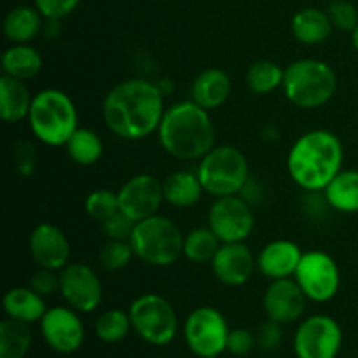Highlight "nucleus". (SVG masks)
Instances as JSON below:
<instances>
[{"instance_id": "nucleus-1", "label": "nucleus", "mask_w": 358, "mask_h": 358, "mask_svg": "<svg viewBox=\"0 0 358 358\" xmlns=\"http://www.w3.org/2000/svg\"><path fill=\"white\" fill-rule=\"evenodd\" d=\"M164 110V93L159 84L142 77L115 84L101 107L107 128L119 138L131 142L157 131Z\"/></svg>"}, {"instance_id": "nucleus-2", "label": "nucleus", "mask_w": 358, "mask_h": 358, "mask_svg": "<svg viewBox=\"0 0 358 358\" xmlns=\"http://www.w3.org/2000/svg\"><path fill=\"white\" fill-rule=\"evenodd\" d=\"M341 140L329 129H311L290 147L287 170L290 178L308 192H322L343 170Z\"/></svg>"}, {"instance_id": "nucleus-3", "label": "nucleus", "mask_w": 358, "mask_h": 358, "mask_svg": "<svg viewBox=\"0 0 358 358\" xmlns=\"http://www.w3.org/2000/svg\"><path fill=\"white\" fill-rule=\"evenodd\" d=\"M156 133L161 147L182 161L201 159L215 147V128L210 112L192 100L178 101L166 108Z\"/></svg>"}, {"instance_id": "nucleus-4", "label": "nucleus", "mask_w": 358, "mask_h": 358, "mask_svg": "<svg viewBox=\"0 0 358 358\" xmlns=\"http://www.w3.org/2000/svg\"><path fill=\"white\" fill-rule=\"evenodd\" d=\"M79 115L72 98L62 90L38 91L31 101L28 124L38 142L49 147H65L79 126Z\"/></svg>"}, {"instance_id": "nucleus-5", "label": "nucleus", "mask_w": 358, "mask_h": 358, "mask_svg": "<svg viewBox=\"0 0 358 358\" xmlns=\"http://www.w3.org/2000/svg\"><path fill=\"white\" fill-rule=\"evenodd\" d=\"M282 87L290 103L315 110L332 100L338 90V77L329 63L303 58L287 66Z\"/></svg>"}, {"instance_id": "nucleus-6", "label": "nucleus", "mask_w": 358, "mask_h": 358, "mask_svg": "<svg viewBox=\"0 0 358 358\" xmlns=\"http://www.w3.org/2000/svg\"><path fill=\"white\" fill-rule=\"evenodd\" d=\"M184 236L173 220L156 213L136 222L129 243L135 257L142 262L154 268H166L184 255Z\"/></svg>"}, {"instance_id": "nucleus-7", "label": "nucleus", "mask_w": 358, "mask_h": 358, "mask_svg": "<svg viewBox=\"0 0 358 358\" xmlns=\"http://www.w3.org/2000/svg\"><path fill=\"white\" fill-rule=\"evenodd\" d=\"M199 180L213 198L238 196L250 178V168L245 154L238 147L217 145L199 159Z\"/></svg>"}, {"instance_id": "nucleus-8", "label": "nucleus", "mask_w": 358, "mask_h": 358, "mask_svg": "<svg viewBox=\"0 0 358 358\" xmlns=\"http://www.w3.org/2000/svg\"><path fill=\"white\" fill-rule=\"evenodd\" d=\"M131 327L140 338L152 346H166L178 332V320L170 301L157 294L136 297L128 310Z\"/></svg>"}, {"instance_id": "nucleus-9", "label": "nucleus", "mask_w": 358, "mask_h": 358, "mask_svg": "<svg viewBox=\"0 0 358 358\" xmlns=\"http://www.w3.org/2000/svg\"><path fill=\"white\" fill-rule=\"evenodd\" d=\"M229 327L219 310L199 306L184 324V339L189 350L199 358H217L227 350Z\"/></svg>"}, {"instance_id": "nucleus-10", "label": "nucleus", "mask_w": 358, "mask_h": 358, "mask_svg": "<svg viewBox=\"0 0 358 358\" xmlns=\"http://www.w3.org/2000/svg\"><path fill=\"white\" fill-rule=\"evenodd\" d=\"M294 280L299 283L308 301L327 303L338 294L341 285V271L332 255L322 250L303 254Z\"/></svg>"}, {"instance_id": "nucleus-11", "label": "nucleus", "mask_w": 358, "mask_h": 358, "mask_svg": "<svg viewBox=\"0 0 358 358\" xmlns=\"http://www.w3.org/2000/svg\"><path fill=\"white\" fill-rule=\"evenodd\" d=\"M341 345V327L329 315L306 318L294 336V352L297 358H336Z\"/></svg>"}, {"instance_id": "nucleus-12", "label": "nucleus", "mask_w": 358, "mask_h": 358, "mask_svg": "<svg viewBox=\"0 0 358 358\" xmlns=\"http://www.w3.org/2000/svg\"><path fill=\"white\" fill-rule=\"evenodd\" d=\"M208 227L222 243H241L255 227L252 206L241 196L215 198L208 212Z\"/></svg>"}, {"instance_id": "nucleus-13", "label": "nucleus", "mask_w": 358, "mask_h": 358, "mask_svg": "<svg viewBox=\"0 0 358 358\" xmlns=\"http://www.w3.org/2000/svg\"><path fill=\"white\" fill-rule=\"evenodd\" d=\"M59 294L77 313H91L103 299V287L93 268L70 262L59 271Z\"/></svg>"}, {"instance_id": "nucleus-14", "label": "nucleus", "mask_w": 358, "mask_h": 358, "mask_svg": "<svg viewBox=\"0 0 358 358\" xmlns=\"http://www.w3.org/2000/svg\"><path fill=\"white\" fill-rule=\"evenodd\" d=\"M117 196L121 212L135 222H140L159 212L164 201L163 182L157 180L154 175L138 173L122 184Z\"/></svg>"}, {"instance_id": "nucleus-15", "label": "nucleus", "mask_w": 358, "mask_h": 358, "mask_svg": "<svg viewBox=\"0 0 358 358\" xmlns=\"http://www.w3.org/2000/svg\"><path fill=\"white\" fill-rule=\"evenodd\" d=\"M41 332L49 348L62 355L77 352L84 343V325L70 306H56L45 311Z\"/></svg>"}, {"instance_id": "nucleus-16", "label": "nucleus", "mask_w": 358, "mask_h": 358, "mask_svg": "<svg viewBox=\"0 0 358 358\" xmlns=\"http://www.w3.org/2000/svg\"><path fill=\"white\" fill-rule=\"evenodd\" d=\"M28 250L38 268L62 271L70 264V241L58 226L42 222L35 226L28 240Z\"/></svg>"}, {"instance_id": "nucleus-17", "label": "nucleus", "mask_w": 358, "mask_h": 358, "mask_svg": "<svg viewBox=\"0 0 358 358\" xmlns=\"http://www.w3.org/2000/svg\"><path fill=\"white\" fill-rule=\"evenodd\" d=\"M308 297L294 278L273 280L264 294V311L276 324H292L303 317Z\"/></svg>"}, {"instance_id": "nucleus-18", "label": "nucleus", "mask_w": 358, "mask_h": 358, "mask_svg": "<svg viewBox=\"0 0 358 358\" xmlns=\"http://www.w3.org/2000/svg\"><path fill=\"white\" fill-rule=\"evenodd\" d=\"M210 264H212L213 275L222 285L241 287L254 275L257 268V259L245 245V241L222 243Z\"/></svg>"}, {"instance_id": "nucleus-19", "label": "nucleus", "mask_w": 358, "mask_h": 358, "mask_svg": "<svg viewBox=\"0 0 358 358\" xmlns=\"http://www.w3.org/2000/svg\"><path fill=\"white\" fill-rule=\"evenodd\" d=\"M304 252L290 240H275L257 255V269L268 280L294 278Z\"/></svg>"}, {"instance_id": "nucleus-20", "label": "nucleus", "mask_w": 358, "mask_h": 358, "mask_svg": "<svg viewBox=\"0 0 358 358\" xmlns=\"http://www.w3.org/2000/svg\"><path fill=\"white\" fill-rule=\"evenodd\" d=\"M192 101L205 110H215L222 107L231 94V79L227 72L217 66H210L199 72L192 83Z\"/></svg>"}, {"instance_id": "nucleus-21", "label": "nucleus", "mask_w": 358, "mask_h": 358, "mask_svg": "<svg viewBox=\"0 0 358 358\" xmlns=\"http://www.w3.org/2000/svg\"><path fill=\"white\" fill-rule=\"evenodd\" d=\"M31 96L27 83L14 77L2 76L0 79V117L9 124H16L30 114Z\"/></svg>"}, {"instance_id": "nucleus-22", "label": "nucleus", "mask_w": 358, "mask_h": 358, "mask_svg": "<svg viewBox=\"0 0 358 358\" xmlns=\"http://www.w3.org/2000/svg\"><path fill=\"white\" fill-rule=\"evenodd\" d=\"M2 306L7 317L17 322H24V324L41 322L45 311H48L44 296L35 292L30 285L13 287L10 290H7L6 296H3Z\"/></svg>"}, {"instance_id": "nucleus-23", "label": "nucleus", "mask_w": 358, "mask_h": 358, "mask_svg": "<svg viewBox=\"0 0 358 358\" xmlns=\"http://www.w3.org/2000/svg\"><path fill=\"white\" fill-rule=\"evenodd\" d=\"M44 30V16L37 7L17 6L3 17V34L13 44H30Z\"/></svg>"}, {"instance_id": "nucleus-24", "label": "nucleus", "mask_w": 358, "mask_h": 358, "mask_svg": "<svg viewBox=\"0 0 358 358\" xmlns=\"http://www.w3.org/2000/svg\"><path fill=\"white\" fill-rule=\"evenodd\" d=\"M203 189L198 173L182 170L173 171L163 180L164 203L173 208H191L201 199Z\"/></svg>"}, {"instance_id": "nucleus-25", "label": "nucleus", "mask_w": 358, "mask_h": 358, "mask_svg": "<svg viewBox=\"0 0 358 358\" xmlns=\"http://www.w3.org/2000/svg\"><path fill=\"white\" fill-rule=\"evenodd\" d=\"M332 28L334 24L329 14L315 7H306L292 17L294 37L304 45L324 44L331 37Z\"/></svg>"}, {"instance_id": "nucleus-26", "label": "nucleus", "mask_w": 358, "mask_h": 358, "mask_svg": "<svg viewBox=\"0 0 358 358\" xmlns=\"http://www.w3.org/2000/svg\"><path fill=\"white\" fill-rule=\"evenodd\" d=\"M42 70V56L34 45L13 44L2 55L3 76L20 80H30L37 77Z\"/></svg>"}, {"instance_id": "nucleus-27", "label": "nucleus", "mask_w": 358, "mask_h": 358, "mask_svg": "<svg viewBox=\"0 0 358 358\" xmlns=\"http://www.w3.org/2000/svg\"><path fill=\"white\" fill-rule=\"evenodd\" d=\"M324 198L336 212L358 213V171H339L324 189Z\"/></svg>"}, {"instance_id": "nucleus-28", "label": "nucleus", "mask_w": 358, "mask_h": 358, "mask_svg": "<svg viewBox=\"0 0 358 358\" xmlns=\"http://www.w3.org/2000/svg\"><path fill=\"white\" fill-rule=\"evenodd\" d=\"M66 154L73 163L80 166H91L98 163L103 154V142L96 131L90 128H77L69 142L65 143Z\"/></svg>"}, {"instance_id": "nucleus-29", "label": "nucleus", "mask_w": 358, "mask_h": 358, "mask_svg": "<svg viewBox=\"0 0 358 358\" xmlns=\"http://www.w3.org/2000/svg\"><path fill=\"white\" fill-rule=\"evenodd\" d=\"M30 346L31 331L28 324L9 317L0 322V358H24Z\"/></svg>"}, {"instance_id": "nucleus-30", "label": "nucleus", "mask_w": 358, "mask_h": 358, "mask_svg": "<svg viewBox=\"0 0 358 358\" xmlns=\"http://www.w3.org/2000/svg\"><path fill=\"white\" fill-rule=\"evenodd\" d=\"M222 241L210 227H196L184 236V257L194 264L212 262Z\"/></svg>"}, {"instance_id": "nucleus-31", "label": "nucleus", "mask_w": 358, "mask_h": 358, "mask_svg": "<svg viewBox=\"0 0 358 358\" xmlns=\"http://www.w3.org/2000/svg\"><path fill=\"white\" fill-rule=\"evenodd\" d=\"M283 76H285V69H280L278 63L271 59H259L247 69L245 83L252 93L269 94L282 87Z\"/></svg>"}, {"instance_id": "nucleus-32", "label": "nucleus", "mask_w": 358, "mask_h": 358, "mask_svg": "<svg viewBox=\"0 0 358 358\" xmlns=\"http://www.w3.org/2000/svg\"><path fill=\"white\" fill-rule=\"evenodd\" d=\"M131 318L129 313L122 310H108L98 317L96 324H94V332H96L98 339L107 345H115L121 343L126 336L131 331Z\"/></svg>"}, {"instance_id": "nucleus-33", "label": "nucleus", "mask_w": 358, "mask_h": 358, "mask_svg": "<svg viewBox=\"0 0 358 358\" xmlns=\"http://www.w3.org/2000/svg\"><path fill=\"white\" fill-rule=\"evenodd\" d=\"M135 257V252L129 241H121V240H108L103 247L100 248V254H98V262H100L101 268L105 271H121L126 266L131 262V259Z\"/></svg>"}, {"instance_id": "nucleus-34", "label": "nucleus", "mask_w": 358, "mask_h": 358, "mask_svg": "<svg viewBox=\"0 0 358 358\" xmlns=\"http://www.w3.org/2000/svg\"><path fill=\"white\" fill-rule=\"evenodd\" d=\"M84 208H86L87 215L98 222H105L112 215L121 212L117 192H112L108 189H96L91 192L84 201Z\"/></svg>"}, {"instance_id": "nucleus-35", "label": "nucleus", "mask_w": 358, "mask_h": 358, "mask_svg": "<svg viewBox=\"0 0 358 358\" xmlns=\"http://www.w3.org/2000/svg\"><path fill=\"white\" fill-rule=\"evenodd\" d=\"M13 163L17 173L31 177L38 166V149L30 140H17L13 145Z\"/></svg>"}, {"instance_id": "nucleus-36", "label": "nucleus", "mask_w": 358, "mask_h": 358, "mask_svg": "<svg viewBox=\"0 0 358 358\" xmlns=\"http://www.w3.org/2000/svg\"><path fill=\"white\" fill-rule=\"evenodd\" d=\"M332 24L338 30L353 31L358 24V10L350 0H332L327 9Z\"/></svg>"}, {"instance_id": "nucleus-37", "label": "nucleus", "mask_w": 358, "mask_h": 358, "mask_svg": "<svg viewBox=\"0 0 358 358\" xmlns=\"http://www.w3.org/2000/svg\"><path fill=\"white\" fill-rule=\"evenodd\" d=\"M136 222L133 219H129L126 213L117 212L115 215H112L110 219H107L105 222H101V229H103L105 236L108 240H121V241H129L131 240V234L135 231Z\"/></svg>"}, {"instance_id": "nucleus-38", "label": "nucleus", "mask_w": 358, "mask_h": 358, "mask_svg": "<svg viewBox=\"0 0 358 358\" xmlns=\"http://www.w3.org/2000/svg\"><path fill=\"white\" fill-rule=\"evenodd\" d=\"M80 0H35V7L44 20H62L73 13Z\"/></svg>"}, {"instance_id": "nucleus-39", "label": "nucleus", "mask_w": 358, "mask_h": 358, "mask_svg": "<svg viewBox=\"0 0 358 358\" xmlns=\"http://www.w3.org/2000/svg\"><path fill=\"white\" fill-rule=\"evenodd\" d=\"M257 345L255 336L247 329H233L227 336V352L234 357H247Z\"/></svg>"}, {"instance_id": "nucleus-40", "label": "nucleus", "mask_w": 358, "mask_h": 358, "mask_svg": "<svg viewBox=\"0 0 358 358\" xmlns=\"http://www.w3.org/2000/svg\"><path fill=\"white\" fill-rule=\"evenodd\" d=\"M255 341H257V346L262 352H275L283 341L282 324H276L273 320H268L266 324H262L259 327L257 334H255Z\"/></svg>"}, {"instance_id": "nucleus-41", "label": "nucleus", "mask_w": 358, "mask_h": 358, "mask_svg": "<svg viewBox=\"0 0 358 358\" xmlns=\"http://www.w3.org/2000/svg\"><path fill=\"white\" fill-rule=\"evenodd\" d=\"M30 287L41 296H49V294L56 292L59 290V271L38 268L37 271L31 273Z\"/></svg>"}, {"instance_id": "nucleus-42", "label": "nucleus", "mask_w": 358, "mask_h": 358, "mask_svg": "<svg viewBox=\"0 0 358 358\" xmlns=\"http://www.w3.org/2000/svg\"><path fill=\"white\" fill-rule=\"evenodd\" d=\"M238 196H241V198L245 199V201L248 203V205H255V203L259 201V199L262 198V189L259 187L257 182L252 180V177L248 178V182L245 184V187L241 189V192Z\"/></svg>"}, {"instance_id": "nucleus-43", "label": "nucleus", "mask_w": 358, "mask_h": 358, "mask_svg": "<svg viewBox=\"0 0 358 358\" xmlns=\"http://www.w3.org/2000/svg\"><path fill=\"white\" fill-rule=\"evenodd\" d=\"M352 42H353V48H355L358 51V24H357L355 30L352 31Z\"/></svg>"}, {"instance_id": "nucleus-44", "label": "nucleus", "mask_w": 358, "mask_h": 358, "mask_svg": "<svg viewBox=\"0 0 358 358\" xmlns=\"http://www.w3.org/2000/svg\"><path fill=\"white\" fill-rule=\"evenodd\" d=\"M243 358H247V357H243Z\"/></svg>"}]
</instances>
